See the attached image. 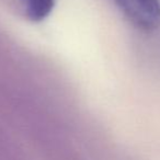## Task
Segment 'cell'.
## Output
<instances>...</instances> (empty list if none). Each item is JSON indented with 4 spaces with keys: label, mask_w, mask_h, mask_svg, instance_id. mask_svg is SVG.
<instances>
[{
    "label": "cell",
    "mask_w": 160,
    "mask_h": 160,
    "mask_svg": "<svg viewBox=\"0 0 160 160\" xmlns=\"http://www.w3.org/2000/svg\"><path fill=\"white\" fill-rule=\"evenodd\" d=\"M138 29L152 31L160 27L159 0H111Z\"/></svg>",
    "instance_id": "obj_1"
},
{
    "label": "cell",
    "mask_w": 160,
    "mask_h": 160,
    "mask_svg": "<svg viewBox=\"0 0 160 160\" xmlns=\"http://www.w3.org/2000/svg\"><path fill=\"white\" fill-rule=\"evenodd\" d=\"M24 14L32 22H41L48 18L55 8L56 0H20Z\"/></svg>",
    "instance_id": "obj_2"
}]
</instances>
